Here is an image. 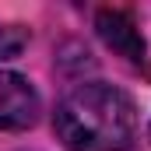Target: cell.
<instances>
[{
    "label": "cell",
    "mask_w": 151,
    "mask_h": 151,
    "mask_svg": "<svg viewBox=\"0 0 151 151\" xmlns=\"http://www.w3.org/2000/svg\"><path fill=\"white\" fill-rule=\"evenodd\" d=\"M53 130L67 151H127L137 137V106L116 84L84 81L60 99Z\"/></svg>",
    "instance_id": "6da1fadb"
},
{
    "label": "cell",
    "mask_w": 151,
    "mask_h": 151,
    "mask_svg": "<svg viewBox=\"0 0 151 151\" xmlns=\"http://www.w3.org/2000/svg\"><path fill=\"white\" fill-rule=\"evenodd\" d=\"M95 32H99V39L123 63H130L134 70L148 74V42H144V35H141V28H137V21H134L130 11H123V7H102L95 14Z\"/></svg>",
    "instance_id": "7a4b0ae2"
},
{
    "label": "cell",
    "mask_w": 151,
    "mask_h": 151,
    "mask_svg": "<svg viewBox=\"0 0 151 151\" xmlns=\"http://www.w3.org/2000/svg\"><path fill=\"white\" fill-rule=\"evenodd\" d=\"M148 134H151V127H148Z\"/></svg>",
    "instance_id": "5b68a950"
},
{
    "label": "cell",
    "mask_w": 151,
    "mask_h": 151,
    "mask_svg": "<svg viewBox=\"0 0 151 151\" xmlns=\"http://www.w3.org/2000/svg\"><path fill=\"white\" fill-rule=\"evenodd\" d=\"M42 113L35 84L14 70H0V130H28Z\"/></svg>",
    "instance_id": "3957f363"
},
{
    "label": "cell",
    "mask_w": 151,
    "mask_h": 151,
    "mask_svg": "<svg viewBox=\"0 0 151 151\" xmlns=\"http://www.w3.org/2000/svg\"><path fill=\"white\" fill-rule=\"evenodd\" d=\"M28 39L32 35H28L25 25H18V21H0V63L21 56L25 46H28Z\"/></svg>",
    "instance_id": "277c9868"
}]
</instances>
